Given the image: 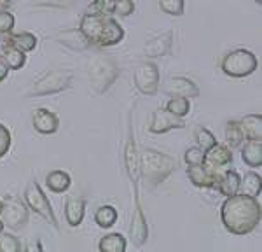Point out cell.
<instances>
[{
  "label": "cell",
  "mask_w": 262,
  "mask_h": 252,
  "mask_svg": "<svg viewBox=\"0 0 262 252\" xmlns=\"http://www.w3.org/2000/svg\"><path fill=\"white\" fill-rule=\"evenodd\" d=\"M14 14L9 11H2L0 12V35H9L12 33V28H14Z\"/></svg>",
  "instance_id": "836d02e7"
},
{
  "label": "cell",
  "mask_w": 262,
  "mask_h": 252,
  "mask_svg": "<svg viewBox=\"0 0 262 252\" xmlns=\"http://www.w3.org/2000/svg\"><path fill=\"white\" fill-rule=\"evenodd\" d=\"M242 159L250 168L262 166V142H247L242 147Z\"/></svg>",
  "instance_id": "44dd1931"
},
{
  "label": "cell",
  "mask_w": 262,
  "mask_h": 252,
  "mask_svg": "<svg viewBox=\"0 0 262 252\" xmlns=\"http://www.w3.org/2000/svg\"><path fill=\"white\" fill-rule=\"evenodd\" d=\"M133 82L143 95L154 96L159 90V69L152 61H142L133 72Z\"/></svg>",
  "instance_id": "9c48e42d"
},
{
  "label": "cell",
  "mask_w": 262,
  "mask_h": 252,
  "mask_svg": "<svg viewBox=\"0 0 262 252\" xmlns=\"http://www.w3.org/2000/svg\"><path fill=\"white\" fill-rule=\"evenodd\" d=\"M58 40L60 44L70 48L72 51H86L91 48V44L88 42L86 37L82 35V32L79 28H65V30L58 32Z\"/></svg>",
  "instance_id": "e0dca14e"
},
{
  "label": "cell",
  "mask_w": 262,
  "mask_h": 252,
  "mask_svg": "<svg viewBox=\"0 0 262 252\" xmlns=\"http://www.w3.org/2000/svg\"><path fill=\"white\" fill-rule=\"evenodd\" d=\"M2 207L4 205H2V200H0V214H2Z\"/></svg>",
  "instance_id": "60d3db41"
},
{
  "label": "cell",
  "mask_w": 262,
  "mask_h": 252,
  "mask_svg": "<svg viewBox=\"0 0 262 252\" xmlns=\"http://www.w3.org/2000/svg\"><path fill=\"white\" fill-rule=\"evenodd\" d=\"M166 112H170L177 119H184L185 116L191 112V102L185 98H170L166 103Z\"/></svg>",
  "instance_id": "83f0119b"
},
{
  "label": "cell",
  "mask_w": 262,
  "mask_h": 252,
  "mask_svg": "<svg viewBox=\"0 0 262 252\" xmlns=\"http://www.w3.org/2000/svg\"><path fill=\"white\" fill-rule=\"evenodd\" d=\"M187 177L196 187L201 189H210L215 186L217 182L219 174H215L213 170H210L208 166L200 165V166H191L187 168Z\"/></svg>",
  "instance_id": "ac0fdd59"
},
{
  "label": "cell",
  "mask_w": 262,
  "mask_h": 252,
  "mask_svg": "<svg viewBox=\"0 0 262 252\" xmlns=\"http://www.w3.org/2000/svg\"><path fill=\"white\" fill-rule=\"evenodd\" d=\"M171 44H173V32L168 30L161 33V35H156L154 39L147 42L145 48H143V53H145L147 58H161L170 51Z\"/></svg>",
  "instance_id": "2e32d148"
},
{
  "label": "cell",
  "mask_w": 262,
  "mask_h": 252,
  "mask_svg": "<svg viewBox=\"0 0 262 252\" xmlns=\"http://www.w3.org/2000/svg\"><path fill=\"white\" fill-rule=\"evenodd\" d=\"M0 252H23L19 238L12 233L2 231L0 233Z\"/></svg>",
  "instance_id": "f546056e"
},
{
  "label": "cell",
  "mask_w": 262,
  "mask_h": 252,
  "mask_svg": "<svg viewBox=\"0 0 262 252\" xmlns=\"http://www.w3.org/2000/svg\"><path fill=\"white\" fill-rule=\"evenodd\" d=\"M32 124L37 132L42 133V135H53V133H56L58 128H60V117L54 114L53 111H49V109L39 107L33 111Z\"/></svg>",
  "instance_id": "4fadbf2b"
},
{
  "label": "cell",
  "mask_w": 262,
  "mask_h": 252,
  "mask_svg": "<svg viewBox=\"0 0 262 252\" xmlns=\"http://www.w3.org/2000/svg\"><path fill=\"white\" fill-rule=\"evenodd\" d=\"M126 247H128V240L121 233H108L98 242L100 252H126Z\"/></svg>",
  "instance_id": "7402d4cb"
},
{
  "label": "cell",
  "mask_w": 262,
  "mask_h": 252,
  "mask_svg": "<svg viewBox=\"0 0 262 252\" xmlns=\"http://www.w3.org/2000/svg\"><path fill=\"white\" fill-rule=\"evenodd\" d=\"M166 93L171 95V98H198L200 96V88L198 84L189 77H184V75H175V77H170L166 81Z\"/></svg>",
  "instance_id": "30bf717a"
},
{
  "label": "cell",
  "mask_w": 262,
  "mask_h": 252,
  "mask_svg": "<svg viewBox=\"0 0 262 252\" xmlns=\"http://www.w3.org/2000/svg\"><path fill=\"white\" fill-rule=\"evenodd\" d=\"M114 11V0H98V2H93L88 7V12L91 14H100V16H112Z\"/></svg>",
  "instance_id": "d6a6232c"
},
{
  "label": "cell",
  "mask_w": 262,
  "mask_h": 252,
  "mask_svg": "<svg viewBox=\"0 0 262 252\" xmlns=\"http://www.w3.org/2000/svg\"><path fill=\"white\" fill-rule=\"evenodd\" d=\"M79 30L82 32V35L91 46H98V48H111L124 39V28L112 16L86 12L81 19Z\"/></svg>",
  "instance_id": "7a4b0ae2"
},
{
  "label": "cell",
  "mask_w": 262,
  "mask_h": 252,
  "mask_svg": "<svg viewBox=\"0 0 262 252\" xmlns=\"http://www.w3.org/2000/svg\"><path fill=\"white\" fill-rule=\"evenodd\" d=\"M46 184L53 193H65L70 187L72 179L65 170H53L46 175Z\"/></svg>",
  "instance_id": "d4e9b609"
},
{
  "label": "cell",
  "mask_w": 262,
  "mask_h": 252,
  "mask_svg": "<svg viewBox=\"0 0 262 252\" xmlns=\"http://www.w3.org/2000/svg\"><path fill=\"white\" fill-rule=\"evenodd\" d=\"M196 142L200 149L203 151V153H208L212 147L217 145V138H215V135L212 132H210L208 128H205V126H200V128L196 130Z\"/></svg>",
  "instance_id": "f1b7e54d"
},
{
  "label": "cell",
  "mask_w": 262,
  "mask_h": 252,
  "mask_svg": "<svg viewBox=\"0 0 262 252\" xmlns=\"http://www.w3.org/2000/svg\"><path fill=\"white\" fill-rule=\"evenodd\" d=\"M133 11H135V2H131V0H117V2H114V11H112L114 16L126 18V16L133 14Z\"/></svg>",
  "instance_id": "e575fe53"
},
{
  "label": "cell",
  "mask_w": 262,
  "mask_h": 252,
  "mask_svg": "<svg viewBox=\"0 0 262 252\" xmlns=\"http://www.w3.org/2000/svg\"><path fill=\"white\" fill-rule=\"evenodd\" d=\"M232 151L227 145L224 144H217L215 147L205 153V161L203 165L208 166L210 170H213L215 174H221V172L226 170L227 166L232 163Z\"/></svg>",
  "instance_id": "7c38bea8"
},
{
  "label": "cell",
  "mask_w": 262,
  "mask_h": 252,
  "mask_svg": "<svg viewBox=\"0 0 262 252\" xmlns=\"http://www.w3.org/2000/svg\"><path fill=\"white\" fill-rule=\"evenodd\" d=\"M86 216V200L70 195L65 201V219L70 228H79Z\"/></svg>",
  "instance_id": "9a60e30c"
},
{
  "label": "cell",
  "mask_w": 262,
  "mask_h": 252,
  "mask_svg": "<svg viewBox=\"0 0 262 252\" xmlns=\"http://www.w3.org/2000/svg\"><path fill=\"white\" fill-rule=\"evenodd\" d=\"M260 184H262L260 174H257V172H248V174H245V177L242 179V184H239V195L257 198V196H260Z\"/></svg>",
  "instance_id": "cb8c5ba5"
},
{
  "label": "cell",
  "mask_w": 262,
  "mask_h": 252,
  "mask_svg": "<svg viewBox=\"0 0 262 252\" xmlns=\"http://www.w3.org/2000/svg\"><path fill=\"white\" fill-rule=\"evenodd\" d=\"M184 161L187 168L191 166H200L205 161V153L200 149V147H189L187 151L184 153Z\"/></svg>",
  "instance_id": "1f68e13d"
},
{
  "label": "cell",
  "mask_w": 262,
  "mask_h": 252,
  "mask_svg": "<svg viewBox=\"0 0 262 252\" xmlns=\"http://www.w3.org/2000/svg\"><path fill=\"white\" fill-rule=\"evenodd\" d=\"M159 9L170 16H182L185 9V4L184 0H161L159 2Z\"/></svg>",
  "instance_id": "4dcf8cb0"
},
{
  "label": "cell",
  "mask_w": 262,
  "mask_h": 252,
  "mask_svg": "<svg viewBox=\"0 0 262 252\" xmlns=\"http://www.w3.org/2000/svg\"><path fill=\"white\" fill-rule=\"evenodd\" d=\"M11 132L7 130V126L0 123V158H4L7 154V151L11 149Z\"/></svg>",
  "instance_id": "d590c367"
},
{
  "label": "cell",
  "mask_w": 262,
  "mask_h": 252,
  "mask_svg": "<svg viewBox=\"0 0 262 252\" xmlns=\"http://www.w3.org/2000/svg\"><path fill=\"white\" fill-rule=\"evenodd\" d=\"M184 126H185L184 119H177V117H173L170 112H166V109L159 107L152 112L149 130H150V133L161 135V133H168L175 128H184Z\"/></svg>",
  "instance_id": "8fae6325"
},
{
  "label": "cell",
  "mask_w": 262,
  "mask_h": 252,
  "mask_svg": "<svg viewBox=\"0 0 262 252\" xmlns=\"http://www.w3.org/2000/svg\"><path fill=\"white\" fill-rule=\"evenodd\" d=\"M2 214H0V221L7 228L18 231L28 222V207L25 201L18 196L7 195L2 200Z\"/></svg>",
  "instance_id": "ba28073f"
},
{
  "label": "cell",
  "mask_w": 262,
  "mask_h": 252,
  "mask_svg": "<svg viewBox=\"0 0 262 252\" xmlns=\"http://www.w3.org/2000/svg\"><path fill=\"white\" fill-rule=\"evenodd\" d=\"M23 252H44V247H42V242L39 238H32V240L25 243Z\"/></svg>",
  "instance_id": "8d00e7d4"
},
{
  "label": "cell",
  "mask_w": 262,
  "mask_h": 252,
  "mask_svg": "<svg viewBox=\"0 0 262 252\" xmlns=\"http://www.w3.org/2000/svg\"><path fill=\"white\" fill-rule=\"evenodd\" d=\"M74 81V74L70 70L65 69H53L48 70L32 84L30 88V96H46V95H54L61 93V91L69 90Z\"/></svg>",
  "instance_id": "8992f818"
},
{
  "label": "cell",
  "mask_w": 262,
  "mask_h": 252,
  "mask_svg": "<svg viewBox=\"0 0 262 252\" xmlns=\"http://www.w3.org/2000/svg\"><path fill=\"white\" fill-rule=\"evenodd\" d=\"M247 142H262V116L247 114L238 121Z\"/></svg>",
  "instance_id": "d6986e66"
},
{
  "label": "cell",
  "mask_w": 262,
  "mask_h": 252,
  "mask_svg": "<svg viewBox=\"0 0 262 252\" xmlns=\"http://www.w3.org/2000/svg\"><path fill=\"white\" fill-rule=\"evenodd\" d=\"M119 67L107 54H95L88 61V79L91 88L98 95H103L111 90V86L119 77Z\"/></svg>",
  "instance_id": "277c9868"
},
{
  "label": "cell",
  "mask_w": 262,
  "mask_h": 252,
  "mask_svg": "<svg viewBox=\"0 0 262 252\" xmlns=\"http://www.w3.org/2000/svg\"><path fill=\"white\" fill-rule=\"evenodd\" d=\"M4 231V224H2V221H0V233Z\"/></svg>",
  "instance_id": "ab89813d"
},
{
  "label": "cell",
  "mask_w": 262,
  "mask_h": 252,
  "mask_svg": "<svg viewBox=\"0 0 262 252\" xmlns=\"http://www.w3.org/2000/svg\"><path fill=\"white\" fill-rule=\"evenodd\" d=\"M7 42L19 49L21 53H30L37 48V37L30 32H19V33H9Z\"/></svg>",
  "instance_id": "603a6c76"
},
{
  "label": "cell",
  "mask_w": 262,
  "mask_h": 252,
  "mask_svg": "<svg viewBox=\"0 0 262 252\" xmlns=\"http://www.w3.org/2000/svg\"><path fill=\"white\" fill-rule=\"evenodd\" d=\"M7 75H9V69L6 67V63H4L2 60H0V82L6 81Z\"/></svg>",
  "instance_id": "74e56055"
},
{
  "label": "cell",
  "mask_w": 262,
  "mask_h": 252,
  "mask_svg": "<svg viewBox=\"0 0 262 252\" xmlns=\"http://www.w3.org/2000/svg\"><path fill=\"white\" fill-rule=\"evenodd\" d=\"M245 142L243 138V132H242V126L236 119H231L226 123V144L229 149H236V147H242V144Z\"/></svg>",
  "instance_id": "484cf974"
},
{
  "label": "cell",
  "mask_w": 262,
  "mask_h": 252,
  "mask_svg": "<svg viewBox=\"0 0 262 252\" xmlns=\"http://www.w3.org/2000/svg\"><path fill=\"white\" fill-rule=\"evenodd\" d=\"M257 56L248 49H232V51L226 53L221 61V70L227 77H247V75H252L257 70Z\"/></svg>",
  "instance_id": "5b68a950"
},
{
  "label": "cell",
  "mask_w": 262,
  "mask_h": 252,
  "mask_svg": "<svg viewBox=\"0 0 262 252\" xmlns=\"http://www.w3.org/2000/svg\"><path fill=\"white\" fill-rule=\"evenodd\" d=\"M11 4L9 2H0V12L2 11H7V7H9Z\"/></svg>",
  "instance_id": "f35d334b"
},
{
  "label": "cell",
  "mask_w": 262,
  "mask_h": 252,
  "mask_svg": "<svg viewBox=\"0 0 262 252\" xmlns=\"http://www.w3.org/2000/svg\"><path fill=\"white\" fill-rule=\"evenodd\" d=\"M117 221V210L112 207V205H101V207L96 208L95 212V222L103 229H108L116 224Z\"/></svg>",
  "instance_id": "4316f807"
},
{
  "label": "cell",
  "mask_w": 262,
  "mask_h": 252,
  "mask_svg": "<svg viewBox=\"0 0 262 252\" xmlns=\"http://www.w3.org/2000/svg\"><path fill=\"white\" fill-rule=\"evenodd\" d=\"M177 168V159L156 149H142L138 154V174L150 189L164 182Z\"/></svg>",
  "instance_id": "3957f363"
},
{
  "label": "cell",
  "mask_w": 262,
  "mask_h": 252,
  "mask_svg": "<svg viewBox=\"0 0 262 252\" xmlns=\"http://www.w3.org/2000/svg\"><path fill=\"white\" fill-rule=\"evenodd\" d=\"M262 219L260 201L245 195H234L226 198L221 205V221L222 226L232 235H248L252 233Z\"/></svg>",
  "instance_id": "6da1fadb"
},
{
  "label": "cell",
  "mask_w": 262,
  "mask_h": 252,
  "mask_svg": "<svg viewBox=\"0 0 262 252\" xmlns=\"http://www.w3.org/2000/svg\"><path fill=\"white\" fill-rule=\"evenodd\" d=\"M239 184H242V175L236 170H232V168H226V170L219 174L217 182H215L213 187L217 189L222 196L231 198V196L239 193Z\"/></svg>",
  "instance_id": "5bb4252c"
},
{
  "label": "cell",
  "mask_w": 262,
  "mask_h": 252,
  "mask_svg": "<svg viewBox=\"0 0 262 252\" xmlns=\"http://www.w3.org/2000/svg\"><path fill=\"white\" fill-rule=\"evenodd\" d=\"M23 196H25V205H27L28 208L33 210L35 214H39L40 217H44V219L51 222L54 228H58V219H56V216H54L53 205H51L49 198L46 196V193L42 191V187L35 180L27 184Z\"/></svg>",
  "instance_id": "52a82bcc"
},
{
  "label": "cell",
  "mask_w": 262,
  "mask_h": 252,
  "mask_svg": "<svg viewBox=\"0 0 262 252\" xmlns=\"http://www.w3.org/2000/svg\"><path fill=\"white\" fill-rule=\"evenodd\" d=\"M0 60L6 63V67L9 70H19L27 63V54L16 49L14 46H11L9 42H6V46L0 51Z\"/></svg>",
  "instance_id": "ffe728a7"
}]
</instances>
